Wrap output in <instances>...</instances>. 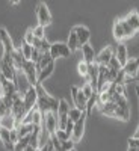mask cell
<instances>
[{
	"label": "cell",
	"mask_w": 139,
	"mask_h": 151,
	"mask_svg": "<svg viewBox=\"0 0 139 151\" xmlns=\"http://www.w3.org/2000/svg\"><path fill=\"white\" fill-rule=\"evenodd\" d=\"M73 127H74V122L71 121V119H68L67 121V125H65V132L70 134V137H71V132H73Z\"/></svg>",
	"instance_id": "ab89813d"
},
{
	"label": "cell",
	"mask_w": 139,
	"mask_h": 151,
	"mask_svg": "<svg viewBox=\"0 0 139 151\" xmlns=\"http://www.w3.org/2000/svg\"><path fill=\"white\" fill-rule=\"evenodd\" d=\"M6 113H11V109L5 104V101L2 98H0V116H3V115H6Z\"/></svg>",
	"instance_id": "74e56055"
},
{
	"label": "cell",
	"mask_w": 139,
	"mask_h": 151,
	"mask_svg": "<svg viewBox=\"0 0 139 151\" xmlns=\"http://www.w3.org/2000/svg\"><path fill=\"white\" fill-rule=\"evenodd\" d=\"M23 101H24V104H26L27 110H30L32 107L36 106V103H38V89H36L35 85H30L27 88V91L23 95Z\"/></svg>",
	"instance_id": "30bf717a"
},
{
	"label": "cell",
	"mask_w": 139,
	"mask_h": 151,
	"mask_svg": "<svg viewBox=\"0 0 139 151\" xmlns=\"http://www.w3.org/2000/svg\"><path fill=\"white\" fill-rule=\"evenodd\" d=\"M32 45H33L35 48L40 50L41 53H47L48 50H50V45H52V44H50V42L45 40V38H42V40H41V38H35Z\"/></svg>",
	"instance_id": "603a6c76"
},
{
	"label": "cell",
	"mask_w": 139,
	"mask_h": 151,
	"mask_svg": "<svg viewBox=\"0 0 139 151\" xmlns=\"http://www.w3.org/2000/svg\"><path fill=\"white\" fill-rule=\"evenodd\" d=\"M98 110L106 116H112V118H117V103L115 101H107V103H97Z\"/></svg>",
	"instance_id": "7c38bea8"
},
{
	"label": "cell",
	"mask_w": 139,
	"mask_h": 151,
	"mask_svg": "<svg viewBox=\"0 0 139 151\" xmlns=\"http://www.w3.org/2000/svg\"><path fill=\"white\" fill-rule=\"evenodd\" d=\"M15 65H14V60H12L11 53L3 52V56L0 59V73H2L6 79L15 82Z\"/></svg>",
	"instance_id": "7a4b0ae2"
},
{
	"label": "cell",
	"mask_w": 139,
	"mask_h": 151,
	"mask_svg": "<svg viewBox=\"0 0 139 151\" xmlns=\"http://www.w3.org/2000/svg\"><path fill=\"white\" fill-rule=\"evenodd\" d=\"M0 130H2V127H0Z\"/></svg>",
	"instance_id": "f6af8a7d"
},
{
	"label": "cell",
	"mask_w": 139,
	"mask_h": 151,
	"mask_svg": "<svg viewBox=\"0 0 139 151\" xmlns=\"http://www.w3.org/2000/svg\"><path fill=\"white\" fill-rule=\"evenodd\" d=\"M53 71H55V60H52L45 68H42L40 73H38V83L42 85V82H45L50 76L53 74Z\"/></svg>",
	"instance_id": "ffe728a7"
},
{
	"label": "cell",
	"mask_w": 139,
	"mask_h": 151,
	"mask_svg": "<svg viewBox=\"0 0 139 151\" xmlns=\"http://www.w3.org/2000/svg\"><path fill=\"white\" fill-rule=\"evenodd\" d=\"M33 127H35L33 124H26V122H21L20 125H17V130H18L20 137H23V136H29V134L33 132Z\"/></svg>",
	"instance_id": "4316f807"
},
{
	"label": "cell",
	"mask_w": 139,
	"mask_h": 151,
	"mask_svg": "<svg viewBox=\"0 0 139 151\" xmlns=\"http://www.w3.org/2000/svg\"><path fill=\"white\" fill-rule=\"evenodd\" d=\"M68 112H70V106L67 100H59V106H58V129H65L67 121H68Z\"/></svg>",
	"instance_id": "3957f363"
},
{
	"label": "cell",
	"mask_w": 139,
	"mask_h": 151,
	"mask_svg": "<svg viewBox=\"0 0 139 151\" xmlns=\"http://www.w3.org/2000/svg\"><path fill=\"white\" fill-rule=\"evenodd\" d=\"M98 64L92 62V64H88V82L92 85V88L97 91V82H98Z\"/></svg>",
	"instance_id": "9a60e30c"
},
{
	"label": "cell",
	"mask_w": 139,
	"mask_h": 151,
	"mask_svg": "<svg viewBox=\"0 0 139 151\" xmlns=\"http://www.w3.org/2000/svg\"><path fill=\"white\" fill-rule=\"evenodd\" d=\"M125 21H127L136 32H139V14L138 12H135V11L130 12V14L125 17Z\"/></svg>",
	"instance_id": "484cf974"
},
{
	"label": "cell",
	"mask_w": 139,
	"mask_h": 151,
	"mask_svg": "<svg viewBox=\"0 0 139 151\" xmlns=\"http://www.w3.org/2000/svg\"><path fill=\"white\" fill-rule=\"evenodd\" d=\"M138 71H139V58L129 59L127 62H125V65L122 67V73H124L125 80L135 79L136 76H138Z\"/></svg>",
	"instance_id": "ba28073f"
},
{
	"label": "cell",
	"mask_w": 139,
	"mask_h": 151,
	"mask_svg": "<svg viewBox=\"0 0 139 151\" xmlns=\"http://www.w3.org/2000/svg\"><path fill=\"white\" fill-rule=\"evenodd\" d=\"M117 56V59H118V62H120V65L121 67H124L125 65V62L129 60V53H127V48H125V45L121 42V44H118V47L115 48V53H113Z\"/></svg>",
	"instance_id": "d6986e66"
},
{
	"label": "cell",
	"mask_w": 139,
	"mask_h": 151,
	"mask_svg": "<svg viewBox=\"0 0 139 151\" xmlns=\"http://www.w3.org/2000/svg\"><path fill=\"white\" fill-rule=\"evenodd\" d=\"M67 45L70 47L71 50V53L76 52V50H79L80 48V44H79V40H77V35H76V32L71 29L70 35H68V41H67Z\"/></svg>",
	"instance_id": "d4e9b609"
},
{
	"label": "cell",
	"mask_w": 139,
	"mask_h": 151,
	"mask_svg": "<svg viewBox=\"0 0 139 151\" xmlns=\"http://www.w3.org/2000/svg\"><path fill=\"white\" fill-rule=\"evenodd\" d=\"M135 136H136V137H139V127L136 129V133H135Z\"/></svg>",
	"instance_id": "7bdbcfd3"
},
{
	"label": "cell",
	"mask_w": 139,
	"mask_h": 151,
	"mask_svg": "<svg viewBox=\"0 0 139 151\" xmlns=\"http://www.w3.org/2000/svg\"><path fill=\"white\" fill-rule=\"evenodd\" d=\"M41 55H42V53L40 52V50H38V48H35V47H33V50H32V56H30V60H33L35 64H36V62L40 60Z\"/></svg>",
	"instance_id": "f35d334b"
},
{
	"label": "cell",
	"mask_w": 139,
	"mask_h": 151,
	"mask_svg": "<svg viewBox=\"0 0 139 151\" xmlns=\"http://www.w3.org/2000/svg\"><path fill=\"white\" fill-rule=\"evenodd\" d=\"M77 71H79V74L82 76V77L88 79V64H86L85 60L79 62V65H77Z\"/></svg>",
	"instance_id": "d6a6232c"
},
{
	"label": "cell",
	"mask_w": 139,
	"mask_h": 151,
	"mask_svg": "<svg viewBox=\"0 0 139 151\" xmlns=\"http://www.w3.org/2000/svg\"><path fill=\"white\" fill-rule=\"evenodd\" d=\"M70 91H71V98H73V103L76 107H79L82 110H86V103H88V98L85 97L83 91L80 89V88L77 86H71L70 88Z\"/></svg>",
	"instance_id": "52a82bcc"
},
{
	"label": "cell",
	"mask_w": 139,
	"mask_h": 151,
	"mask_svg": "<svg viewBox=\"0 0 139 151\" xmlns=\"http://www.w3.org/2000/svg\"><path fill=\"white\" fill-rule=\"evenodd\" d=\"M74 147H76V142L71 139H67V141H62L60 142V150L62 151H71V150H74Z\"/></svg>",
	"instance_id": "f546056e"
},
{
	"label": "cell",
	"mask_w": 139,
	"mask_h": 151,
	"mask_svg": "<svg viewBox=\"0 0 139 151\" xmlns=\"http://www.w3.org/2000/svg\"><path fill=\"white\" fill-rule=\"evenodd\" d=\"M113 36H115V40L122 42L124 40H127L125 38V32H124V26H122V21L121 20H117L115 24H113Z\"/></svg>",
	"instance_id": "7402d4cb"
},
{
	"label": "cell",
	"mask_w": 139,
	"mask_h": 151,
	"mask_svg": "<svg viewBox=\"0 0 139 151\" xmlns=\"http://www.w3.org/2000/svg\"><path fill=\"white\" fill-rule=\"evenodd\" d=\"M11 56H12V60H14V65H15L17 70H23L24 64H26V60H29V59L24 58V55L21 53L20 47H15V48H14V52L11 53Z\"/></svg>",
	"instance_id": "ac0fdd59"
},
{
	"label": "cell",
	"mask_w": 139,
	"mask_h": 151,
	"mask_svg": "<svg viewBox=\"0 0 139 151\" xmlns=\"http://www.w3.org/2000/svg\"><path fill=\"white\" fill-rule=\"evenodd\" d=\"M129 150L132 151H139V137L133 136L129 139Z\"/></svg>",
	"instance_id": "d590c367"
},
{
	"label": "cell",
	"mask_w": 139,
	"mask_h": 151,
	"mask_svg": "<svg viewBox=\"0 0 139 151\" xmlns=\"http://www.w3.org/2000/svg\"><path fill=\"white\" fill-rule=\"evenodd\" d=\"M0 127H5V129H15L17 127V119L12 113H6V115L0 116Z\"/></svg>",
	"instance_id": "44dd1931"
},
{
	"label": "cell",
	"mask_w": 139,
	"mask_h": 151,
	"mask_svg": "<svg viewBox=\"0 0 139 151\" xmlns=\"http://www.w3.org/2000/svg\"><path fill=\"white\" fill-rule=\"evenodd\" d=\"M0 141L3 142L5 148H8V150H14V144H12L11 136H9V129L2 127V130H0Z\"/></svg>",
	"instance_id": "cb8c5ba5"
},
{
	"label": "cell",
	"mask_w": 139,
	"mask_h": 151,
	"mask_svg": "<svg viewBox=\"0 0 139 151\" xmlns=\"http://www.w3.org/2000/svg\"><path fill=\"white\" fill-rule=\"evenodd\" d=\"M73 30L76 32V35H77V40H79V44H80V45L89 42L91 32H89V29H88L86 26H82V24H80V26H74Z\"/></svg>",
	"instance_id": "5bb4252c"
},
{
	"label": "cell",
	"mask_w": 139,
	"mask_h": 151,
	"mask_svg": "<svg viewBox=\"0 0 139 151\" xmlns=\"http://www.w3.org/2000/svg\"><path fill=\"white\" fill-rule=\"evenodd\" d=\"M86 116H88V113L82 115V118H79L77 121L74 122V127H73V132H71V139H73L76 144H77V142H80V141H82V137H83Z\"/></svg>",
	"instance_id": "9c48e42d"
},
{
	"label": "cell",
	"mask_w": 139,
	"mask_h": 151,
	"mask_svg": "<svg viewBox=\"0 0 139 151\" xmlns=\"http://www.w3.org/2000/svg\"><path fill=\"white\" fill-rule=\"evenodd\" d=\"M23 74L26 76V79L29 82V85H38V71H36V67H35V62L33 60H26V64L23 67Z\"/></svg>",
	"instance_id": "8992f818"
},
{
	"label": "cell",
	"mask_w": 139,
	"mask_h": 151,
	"mask_svg": "<svg viewBox=\"0 0 139 151\" xmlns=\"http://www.w3.org/2000/svg\"><path fill=\"white\" fill-rule=\"evenodd\" d=\"M3 97V91H2V85H0V98Z\"/></svg>",
	"instance_id": "b9f144b4"
},
{
	"label": "cell",
	"mask_w": 139,
	"mask_h": 151,
	"mask_svg": "<svg viewBox=\"0 0 139 151\" xmlns=\"http://www.w3.org/2000/svg\"><path fill=\"white\" fill-rule=\"evenodd\" d=\"M33 40H35V35H33V29H27V32L24 33V38H23V41H26L27 44H33Z\"/></svg>",
	"instance_id": "8d00e7d4"
},
{
	"label": "cell",
	"mask_w": 139,
	"mask_h": 151,
	"mask_svg": "<svg viewBox=\"0 0 139 151\" xmlns=\"http://www.w3.org/2000/svg\"><path fill=\"white\" fill-rule=\"evenodd\" d=\"M20 50H21V53L24 55V58L26 59H30L32 56V50H33V45L32 44H27L26 41H23L21 45H20Z\"/></svg>",
	"instance_id": "f1b7e54d"
},
{
	"label": "cell",
	"mask_w": 139,
	"mask_h": 151,
	"mask_svg": "<svg viewBox=\"0 0 139 151\" xmlns=\"http://www.w3.org/2000/svg\"><path fill=\"white\" fill-rule=\"evenodd\" d=\"M0 42H2V45H3V52H6V53L14 52V48H15L14 42H12L11 36H9V33H8V30L5 27H0Z\"/></svg>",
	"instance_id": "4fadbf2b"
},
{
	"label": "cell",
	"mask_w": 139,
	"mask_h": 151,
	"mask_svg": "<svg viewBox=\"0 0 139 151\" xmlns=\"http://www.w3.org/2000/svg\"><path fill=\"white\" fill-rule=\"evenodd\" d=\"M80 89L83 91V94H85V97H86V98H89V97H91L94 92H97V91L94 89V88H92V85H91L89 82H86V83H85V85L80 88Z\"/></svg>",
	"instance_id": "1f68e13d"
},
{
	"label": "cell",
	"mask_w": 139,
	"mask_h": 151,
	"mask_svg": "<svg viewBox=\"0 0 139 151\" xmlns=\"http://www.w3.org/2000/svg\"><path fill=\"white\" fill-rule=\"evenodd\" d=\"M38 89V107H40L42 112H58V106H59V100H56L55 97H52L48 92H45V89L41 86V83L36 85Z\"/></svg>",
	"instance_id": "6da1fadb"
},
{
	"label": "cell",
	"mask_w": 139,
	"mask_h": 151,
	"mask_svg": "<svg viewBox=\"0 0 139 151\" xmlns=\"http://www.w3.org/2000/svg\"><path fill=\"white\" fill-rule=\"evenodd\" d=\"M55 134H56V137L62 142V141H67V139H70V134L65 132V129H56V132H55Z\"/></svg>",
	"instance_id": "e575fe53"
},
{
	"label": "cell",
	"mask_w": 139,
	"mask_h": 151,
	"mask_svg": "<svg viewBox=\"0 0 139 151\" xmlns=\"http://www.w3.org/2000/svg\"><path fill=\"white\" fill-rule=\"evenodd\" d=\"M20 2H21V0H11V3H12V5H18Z\"/></svg>",
	"instance_id": "60d3db41"
},
{
	"label": "cell",
	"mask_w": 139,
	"mask_h": 151,
	"mask_svg": "<svg viewBox=\"0 0 139 151\" xmlns=\"http://www.w3.org/2000/svg\"><path fill=\"white\" fill-rule=\"evenodd\" d=\"M136 92H138V97H139V83H138V86H136Z\"/></svg>",
	"instance_id": "ee69618b"
},
{
	"label": "cell",
	"mask_w": 139,
	"mask_h": 151,
	"mask_svg": "<svg viewBox=\"0 0 139 151\" xmlns=\"http://www.w3.org/2000/svg\"><path fill=\"white\" fill-rule=\"evenodd\" d=\"M42 125L50 132V133H55L58 129V115L56 112H44V119H42Z\"/></svg>",
	"instance_id": "8fae6325"
},
{
	"label": "cell",
	"mask_w": 139,
	"mask_h": 151,
	"mask_svg": "<svg viewBox=\"0 0 139 151\" xmlns=\"http://www.w3.org/2000/svg\"><path fill=\"white\" fill-rule=\"evenodd\" d=\"M80 48H82L83 60L86 62V64H92V62H95V52H94V47L89 45V42L80 45Z\"/></svg>",
	"instance_id": "e0dca14e"
},
{
	"label": "cell",
	"mask_w": 139,
	"mask_h": 151,
	"mask_svg": "<svg viewBox=\"0 0 139 151\" xmlns=\"http://www.w3.org/2000/svg\"><path fill=\"white\" fill-rule=\"evenodd\" d=\"M112 56H113V50H112V47L107 45V47L103 48L98 55H95V62H97L98 65H107Z\"/></svg>",
	"instance_id": "2e32d148"
},
{
	"label": "cell",
	"mask_w": 139,
	"mask_h": 151,
	"mask_svg": "<svg viewBox=\"0 0 139 151\" xmlns=\"http://www.w3.org/2000/svg\"><path fill=\"white\" fill-rule=\"evenodd\" d=\"M33 35H35V38H41V40L45 38V27L38 24L36 27H33Z\"/></svg>",
	"instance_id": "836d02e7"
},
{
	"label": "cell",
	"mask_w": 139,
	"mask_h": 151,
	"mask_svg": "<svg viewBox=\"0 0 139 151\" xmlns=\"http://www.w3.org/2000/svg\"><path fill=\"white\" fill-rule=\"evenodd\" d=\"M122 21V26H124V32H125V38H127V40H129V38H132L135 33H136V30L130 26V24L127 23V21H125V18L124 20H121Z\"/></svg>",
	"instance_id": "4dcf8cb0"
},
{
	"label": "cell",
	"mask_w": 139,
	"mask_h": 151,
	"mask_svg": "<svg viewBox=\"0 0 139 151\" xmlns=\"http://www.w3.org/2000/svg\"><path fill=\"white\" fill-rule=\"evenodd\" d=\"M48 53H50V56L56 60L58 58H68L70 53H71V50H70V47H68L67 44H64V42H55V44L50 45Z\"/></svg>",
	"instance_id": "5b68a950"
},
{
	"label": "cell",
	"mask_w": 139,
	"mask_h": 151,
	"mask_svg": "<svg viewBox=\"0 0 139 151\" xmlns=\"http://www.w3.org/2000/svg\"><path fill=\"white\" fill-rule=\"evenodd\" d=\"M36 18H38V24H41L44 27H47L52 23V14H50L47 5L42 2L38 3V6H36Z\"/></svg>",
	"instance_id": "277c9868"
},
{
	"label": "cell",
	"mask_w": 139,
	"mask_h": 151,
	"mask_svg": "<svg viewBox=\"0 0 139 151\" xmlns=\"http://www.w3.org/2000/svg\"><path fill=\"white\" fill-rule=\"evenodd\" d=\"M86 110H82L79 107H70V112H68V119H71L73 122H76L79 118H82V115H85Z\"/></svg>",
	"instance_id": "83f0119b"
}]
</instances>
